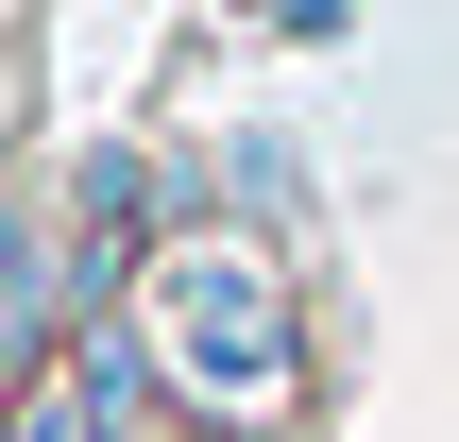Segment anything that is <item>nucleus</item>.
I'll return each mask as SVG.
<instances>
[{"mask_svg": "<svg viewBox=\"0 0 459 442\" xmlns=\"http://www.w3.org/2000/svg\"><path fill=\"white\" fill-rule=\"evenodd\" d=\"M187 442H238V426H187Z\"/></svg>", "mask_w": 459, "mask_h": 442, "instance_id": "obj_2", "label": "nucleus"}, {"mask_svg": "<svg viewBox=\"0 0 459 442\" xmlns=\"http://www.w3.org/2000/svg\"><path fill=\"white\" fill-rule=\"evenodd\" d=\"M136 341H153V375L187 392V426L290 442V409H307V324H290V273H273L255 238H170L153 290H136Z\"/></svg>", "mask_w": 459, "mask_h": 442, "instance_id": "obj_1", "label": "nucleus"}]
</instances>
